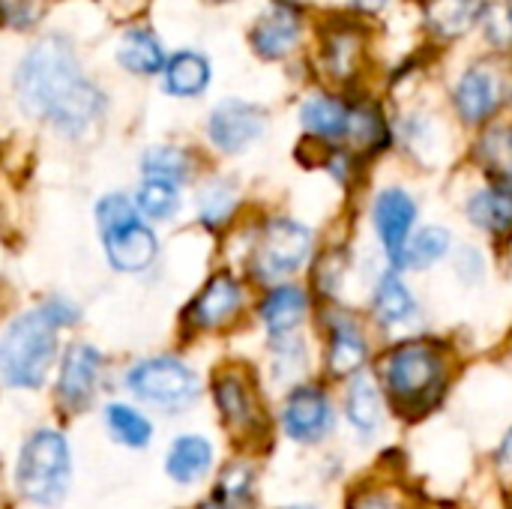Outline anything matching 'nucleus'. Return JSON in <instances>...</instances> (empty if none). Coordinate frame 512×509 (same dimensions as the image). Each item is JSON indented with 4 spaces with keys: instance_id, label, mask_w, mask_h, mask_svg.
<instances>
[{
    "instance_id": "obj_10",
    "label": "nucleus",
    "mask_w": 512,
    "mask_h": 509,
    "mask_svg": "<svg viewBox=\"0 0 512 509\" xmlns=\"http://www.w3.org/2000/svg\"><path fill=\"white\" fill-rule=\"evenodd\" d=\"M126 390L147 408H156L168 417L189 414L204 396L201 372L174 354H153L135 360L126 372Z\"/></svg>"
},
{
    "instance_id": "obj_39",
    "label": "nucleus",
    "mask_w": 512,
    "mask_h": 509,
    "mask_svg": "<svg viewBox=\"0 0 512 509\" xmlns=\"http://www.w3.org/2000/svg\"><path fill=\"white\" fill-rule=\"evenodd\" d=\"M42 0H0V18L12 27H30L39 21Z\"/></svg>"
},
{
    "instance_id": "obj_40",
    "label": "nucleus",
    "mask_w": 512,
    "mask_h": 509,
    "mask_svg": "<svg viewBox=\"0 0 512 509\" xmlns=\"http://www.w3.org/2000/svg\"><path fill=\"white\" fill-rule=\"evenodd\" d=\"M39 309L45 312V318H48L57 330L75 327V324L81 321V309H78L72 300H66V297H48V300L39 303Z\"/></svg>"
},
{
    "instance_id": "obj_8",
    "label": "nucleus",
    "mask_w": 512,
    "mask_h": 509,
    "mask_svg": "<svg viewBox=\"0 0 512 509\" xmlns=\"http://www.w3.org/2000/svg\"><path fill=\"white\" fill-rule=\"evenodd\" d=\"M93 216H96L105 261L114 273L138 276L156 264L159 237H156L153 225L144 222V216L138 213L132 198H126L120 192H108L96 201Z\"/></svg>"
},
{
    "instance_id": "obj_22",
    "label": "nucleus",
    "mask_w": 512,
    "mask_h": 509,
    "mask_svg": "<svg viewBox=\"0 0 512 509\" xmlns=\"http://www.w3.org/2000/svg\"><path fill=\"white\" fill-rule=\"evenodd\" d=\"M417 492L393 468H375L345 486L342 509H420Z\"/></svg>"
},
{
    "instance_id": "obj_24",
    "label": "nucleus",
    "mask_w": 512,
    "mask_h": 509,
    "mask_svg": "<svg viewBox=\"0 0 512 509\" xmlns=\"http://www.w3.org/2000/svg\"><path fill=\"white\" fill-rule=\"evenodd\" d=\"M456 243H459V237L450 225H444V222L420 225L414 231V237L408 240L396 270H402L405 276H426V273L438 270L441 264H450Z\"/></svg>"
},
{
    "instance_id": "obj_12",
    "label": "nucleus",
    "mask_w": 512,
    "mask_h": 509,
    "mask_svg": "<svg viewBox=\"0 0 512 509\" xmlns=\"http://www.w3.org/2000/svg\"><path fill=\"white\" fill-rule=\"evenodd\" d=\"M363 312L378 336V342H393L411 333H423V300L411 285V276H405L396 267H381L363 297Z\"/></svg>"
},
{
    "instance_id": "obj_29",
    "label": "nucleus",
    "mask_w": 512,
    "mask_h": 509,
    "mask_svg": "<svg viewBox=\"0 0 512 509\" xmlns=\"http://www.w3.org/2000/svg\"><path fill=\"white\" fill-rule=\"evenodd\" d=\"M300 36V21L291 9L279 6L273 12H267L255 27H252V45L261 57L267 60H279L285 57Z\"/></svg>"
},
{
    "instance_id": "obj_19",
    "label": "nucleus",
    "mask_w": 512,
    "mask_h": 509,
    "mask_svg": "<svg viewBox=\"0 0 512 509\" xmlns=\"http://www.w3.org/2000/svg\"><path fill=\"white\" fill-rule=\"evenodd\" d=\"M267 129V114L243 99H225L210 111L207 138L225 156H240L261 141Z\"/></svg>"
},
{
    "instance_id": "obj_43",
    "label": "nucleus",
    "mask_w": 512,
    "mask_h": 509,
    "mask_svg": "<svg viewBox=\"0 0 512 509\" xmlns=\"http://www.w3.org/2000/svg\"><path fill=\"white\" fill-rule=\"evenodd\" d=\"M357 3H360L363 9H381V6H384L387 0H357Z\"/></svg>"
},
{
    "instance_id": "obj_34",
    "label": "nucleus",
    "mask_w": 512,
    "mask_h": 509,
    "mask_svg": "<svg viewBox=\"0 0 512 509\" xmlns=\"http://www.w3.org/2000/svg\"><path fill=\"white\" fill-rule=\"evenodd\" d=\"M117 60L123 69H129L135 75H153V72L165 69V63H168L162 54V45L147 30H129L117 48Z\"/></svg>"
},
{
    "instance_id": "obj_15",
    "label": "nucleus",
    "mask_w": 512,
    "mask_h": 509,
    "mask_svg": "<svg viewBox=\"0 0 512 509\" xmlns=\"http://www.w3.org/2000/svg\"><path fill=\"white\" fill-rule=\"evenodd\" d=\"M315 312H318V303H315V294L309 291L306 279L261 288L252 303V318L261 327L264 339L312 330Z\"/></svg>"
},
{
    "instance_id": "obj_20",
    "label": "nucleus",
    "mask_w": 512,
    "mask_h": 509,
    "mask_svg": "<svg viewBox=\"0 0 512 509\" xmlns=\"http://www.w3.org/2000/svg\"><path fill=\"white\" fill-rule=\"evenodd\" d=\"M216 459H219V453H216L213 438H207L204 432H180L171 438V444L165 450L162 471L174 486L195 489L219 471Z\"/></svg>"
},
{
    "instance_id": "obj_17",
    "label": "nucleus",
    "mask_w": 512,
    "mask_h": 509,
    "mask_svg": "<svg viewBox=\"0 0 512 509\" xmlns=\"http://www.w3.org/2000/svg\"><path fill=\"white\" fill-rule=\"evenodd\" d=\"M309 378H318V348L312 330L264 339V384L279 396Z\"/></svg>"
},
{
    "instance_id": "obj_7",
    "label": "nucleus",
    "mask_w": 512,
    "mask_h": 509,
    "mask_svg": "<svg viewBox=\"0 0 512 509\" xmlns=\"http://www.w3.org/2000/svg\"><path fill=\"white\" fill-rule=\"evenodd\" d=\"M57 363V327L42 309L15 315L0 330V384L9 390H39Z\"/></svg>"
},
{
    "instance_id": "obj_18",
    "label": "nucleus",
    "mask_w": 512,
    "mask_h": 509,
    "mask_svg": "<svg viewBox=\"0 0 512 509\" xmlns=\"http://www.w3.org/2000/svg\"><path fill=\"white\" fill-rule=\"evenodd\" d=\"M102 354L90 342H72L57 366V402L66 414H81L93 405L102 384Z\"/></svg>"
},
{
    "instance_id": "obj_13",
    "label": "nucleus",
    "mask_w": 512,
    "mask_h": 509,
    "mask_svg": "<svg viewBox=\"0 0 512 509\" xmlns=\"http://www.w3.org/2000/svg\"><path fill=\"white\" fill-rule=\"evenodd\" d=\"M369 225L375 252L387 267H399V258L420 228V198L399 183L381 186L369 201Z\"/></svg>"
},
{
    "instance_id": "obj_25",
    "label": "nucleus",
    "mask_w": 512,
    "mask_h": 509,
    "mask_svg": "<svg viewBox=\"0 0 512 509\" xmlns=\"http://www.w3.org/2000/svg\"><path fill=\"white\" fill-rule=\"evenodd\" d=\"M351 114L354 105L336 99V96H312L300 108V123L306 135L327 147H345L351 132Z\"/></svg>"
},
{
    "instance_id": "obj_4",
    "label": "nucleus",
    "mask_w": 512,
    "mask_h": 509,
    "mask_svg": "<svg viewBox=\"0 0 512 509\" xmlns=\"http://www.w3.org/2000/svg\"><path fill=\"white\" fill-rule=\"evenodd\" d=\"M210 402L228 441L249 456L273 447L276 420L261 372L243 360H225L210 375Z\"/></svg>"
},
{
    "instance_id": "obj_28",
    "label": "nucleus",
    "mask_w": 512,
    "mask_h": 509,
    "mask_svg": "<svg viewBox=\"0 0 512 509\" xmlns=\"http://www.w3.org/2000/svg\"><path fill=\"white\" fill-rule=\"evenodd\" d=\"M102 420H105V429L108 435L120 444V447H129V450H147L153 444V420L138 408V405H129V402H108L105 411H102Z\"/></svg>"
},
{
    "instance_id": "obj_1",
    "label": "nucleus",
    "mask_w": 512,
    "mask_h": 509,
    "mask_svg": "<svg viewBox=\"0 0 512 509\" xmlns=\"http://www.w3.org/2000/svg\"><path fill=\"white\" fill-rule=\"evenodd\" d=\"M372 372L390 402L393 420L417 426L447 405L462 375V351L450 336L423 330L384 342Z\"/></svg>"
},
{
    "instance_id": "obj_9",
    "label": "nucleus",
    "mask_w": 512,
    "mask_h": 509,
    "mask_svg": "<svg viewBox=\"0 0 512 509\" xmlns=\"http://www.w3.org/2000/svg\"><path fill=\"white\" fill-rule=\"evenodd\" d=\"M15 492L33 507L54 509L63 504L72 486V447L57 429H36L18 447Z\"/></svg>"
},
{
    "instance_id": "obj_11",
    "label": "nucleus",
    "mask_w": 512,
    "mask_h": 509,
    "mask_svg": "<svg viewBox=\"0 0 512 509\" xmlns=\"http://www.w3.org/2000/svg\"><path fill=\"white\" fill-rule=\"evenodd\" d=\"M255 303L252 282L234 267H216L183 309V327L192 336H222L237 330Z\"/></svg>"
},
{
    "instance_id": "obj_32",
    "label": "nucleus",
    "mask_w": 512,
    "mask_h": 509,
    "mask_svg": "<svg viewBox=\"0 0 512 509\" xmlns=\"http://www.w3.org/2000/svg\"><path fill=\"white\" fill-rule=\"evenodd\" d=\"M480 18V0H429L426 21L441 39H456Z\"/></svg>"
},
{
    "instance_id": "obj_31",
    "label": "nucleus",
    "mask_w": 512,
    "mask_h": 509,
    "mask_svg": "<svg viewBox=\"0 0 512 509\" xmlns=\"http://www.w3.org/2000/svg\"><path fill=\"white\" fill-rule=\"evenodd\" d=\"M210 84V63L195 51H180L165 63V90L171 96H198Z\"/></svg>"
},
{
    "instance_id": "obj_42",
    "label": "nucleus",
    "mask_w": 512,
    "mask_h": 509,
    "mask_svg": "<svg viewBox=\"0 0 512 509\" xmlns=\"http://www.w3.org/2000/svg\"><path fill=\"white\" fill-rule=\"evenodd\" d=\"M276 509H324V507H318V504H312V501H297V504H285V507H276Z\"/></svg>"
},
{
    "instance_id": "obj_5",
    "label": "nucleus",
    "mask_w": 512,
    "mask_h": 509,
    "mask_svg": "<svg viewBox=\"0 0 512 509\" xmlns=\"http://www.w3.org/2000/svg\"><path fill=\"white\" fill-rule=\"evenodd\" d=\"M312 336L318 348V375L333 387L351 381L354 375L369 372L381 348L363 306H351V303L318 306L312 321Z\"/></svg>"
},
{
    "instance_id": "obj_14",
    "label": "nucleus",
    "mask_w": 512,
    "mask_h": 509,
    "mask_svg": "<svg viewBox=\"0 0 512 509\" xmlns=\"http://www.w3.org/2000/svg\"><path fill=\"white\" fill-rule=\"evenodd\" d=\"M339 414L351 441L360 447H372L387 435L393 411L372 369L339 384Z\"/></svg>"
},
{
    "instance_id": "obj_38",
    "label": "nucleus",
    "mask_w": 512,
    "mask_h": 509,
    "mask_svg": "<svg viewBox=\"0 0 512 509\" xmlns=\"http://www.w3.org/2000/svg\"><path fill=\"white\" fill-rule=\"evenodd\" d=\"M483 21H486V36L495 45H501V48L512 45V6H507V3L489 6L486 15H483Z\"/></svg>"
},
{
    "instance_id": "obj_2",
    "label": "nucleus",
    "mask_w": 512,
    "mask_h": 509,
    "mask_svg": "<svg viewBox=\"0 0 512 509\" xmlns=\"http://www.w3.org/2000/svg\"><path fill=\"white\" fill-rule=\"evenodd\" d=\"M18 105L60 135H84L105 114V93L84 78L75 48L63 36L36 42L15 69Z\"/></svg>"
},
{
    "instance_id": "obj_44",
    "label": "nucleus",
    "mask_w": 512,
    "mask_h": 509,
    "mask_svg": "<svg viewBox=\"0 0 512 509\" xmlns=\"http://www.w3.org/2000/svg\"><path fill=\"white\" fill-rule=\"evenodd\" d=\"M420 509H462V507H453V504H423Z\"/></svg>"
},
{
    "instance_id": "obj_30",
    "label": "nucleus",
    "mask_w": 512,
    "mask_h": 509,
    "mask_svg": "<svg viewBox=\"0 0 512 509\" xmlns=\"http://www.w3.org/2000/svg\"><path fill=\"white\" fill-rule=\"evenodd\" d=\"M141 174H144V180H165V183L183 186V183L192 180L195 165H192V156L183 147L156 144L141 156Z\"/></svg>"
},
{
    "instance_id": "obj_23",
    "label": "nucleus",
    "mask_w": 512,
    "mask_h": 509,
    "mask_svg": "<svg viewBox=\"0 0 512 509\" xmlns=\"http://www.w3.org/2000/svg\"><path fill=\"white\" fill-rule=\"evenodd\" d=\"M504 105V81L486 66L468 69L453 87V108L465 126H486Z\"/></svg>"
},
{
    "instance_id": "obj_41",
    "label": "nucleus",
    "mask_w": 512,
    "mask_h": 509,
    "mask_svg": "<svg viewBox=\"0 0 512 509\" xmlns=\"http://www.w3.org/2000/svg\"><path fill=\"white\" fill-rule=\"evenodd\" d=\"M501 509H512V483L507 489H501Z\"/></svg>"
},
{
    "instance_id": "obj_33",
    "label": "nucleus",
    "mask_w": 512,
    "mask_h": 509,
    "mask_svg": "<svg viewBox=\"0 0 512 509\" xmlns=\"http://www.w3.org/2000/svg\"><path fill=\"white\" fill-rule=\"evenodd\" d=\"M450 273L468 291L486 285L492 273V249L480 240H459L450 258Z\"/></svg>"
},
{
    "instance_id": "obj_6",
    "label": "nucleus",
    "mask_w": 512,
    "mask_h": 509,
    "mask_svg": "<svg viewBox=\"0 0 512 509\" xmlns=\"http://www.w3.org/2000/svg\"><path fill=\"white\" fill-rule=\"evenodd\" d=\"M276 435L300 450H324L336 441L342 429L339 414V387L330 381L309 378L291 390H285L273 408Z\"/></svg>"
},
{
    "instance_id": "obj_37",
    "label": "nucleus",
    "mask_w": 512,
    "mask_h": 509,
    "mask_svg": "<svg viewBox=\"0 0 512 509\" xmlns=\"http://www.w3.org/2000/svg\"><path fill=\"white\" fill-rule=\"evenodd\" d=\"M489 474L498 483V489H507L512 483V423L501 432L495 450L489 453Z\"/></svg>"
},
{
    "instance_id": "obj_26",
    "label": "nucleus",
    "mask_w": 512,
    "mask_h": 509,
    "mask_svg": "<svg viewBox=\"0 0 512 509\" xmlns=\"http://www.w3.org/2000/svg\"><path fill=\"white\" fill-rule=\"evenodd\" d=\"M237 213H240V189L231 180L216 177V180H207L198 189V195H195V219L210 234H222V231L234 228Z\"/></svg>"
},
{
    "instance_id": "obj_3",
    "label": "nucleus",
    "mask_w": 512,
    "mask_h": 509,
    "mask_svg": "<svg viewBox=\"0 0 512 509\" xmlns=\"http://www.w3.org/2000/svg\"><path fill=\"white\" fill-rule=\"evenodd\" d=\"M234 234L243 237V243L237 261L228 267L240 270L255 291L279 282L306 279L321 249L318 228L291 213H267L237 228Z\"/></svg>"
},
{
    "instance_id": "obj_21",
    "label": "nucleus",
    "mask_w": 512,
    "mask_h": 509,
    "mask_svg": "<svg viewBox=\"0 0 512 509\" xmlns=\"http://www.w3.org/2000/svg\"><path fill=\"white\" fill-rule=\"evenodd\" d=\"M261 465L258 456L237 453L213 474V489L198 509H258Z\"/></svg>"
},
{
    "instance_id": "obj_36",
    "label": "nucleus",
    "mask_w": 512,
    "mask_h": 509,
    "mask_svg": "<svg viewBox=\"0 0 512 509\" xmlns=\"http://www.w3.org/2000/svg\"><path fill=\"white\" fill-rule=\"evenodd\" d=\"M324 63L336 78H351L360 69V36H354L351 30L330 33Z\"/></svg>"
},
{
    "instance_id": "obj_16",
    "label": "nucleus",
    "mask_w": 512,
    "mask_h": 509,
    "mask_svg": "<svg viewBox=\"0 0 512 509\" xmlns=\"http://www.w3.org/2000/svg\"><path fill=\"white\" fill-rule=\"evenodd\" d=\"M462 216L468 228L492 249L504 255L512 249V189L483 180L462 198Z\"/></svg>"
},
{
    "instance_id": "obj_35",
    "label": "nucleus",
    "mask_w": 512,
    "mask_h": 509,
    "mask_svg": "<svg viewBox=\"0 0 512 509\" xmlns=\"http://www.w3.org/2000/svg\"><path fill=\"white\" fill-rule=\"evenodd\" d=\"M135 207L144 216V222H174L183 198H180V186L165 183V180H144L135 192Z\"/></svg>"
},
{
    "instance_id": "obj_27",
    "label": "nucleus",
    "mask_w": 512,
    "mask_h": 509,
    "mask_svg": "<svg viewBox=\"0 0 512 509\" xmlns=\"http://www.w3.org/2000/svg\"><path fill=\"white\" fill-rule=\"evenodd\" d=\"M474 162L483 171V180L512 189V123L489 126L474 144Z\"/></svg>"
}]
</instances>
